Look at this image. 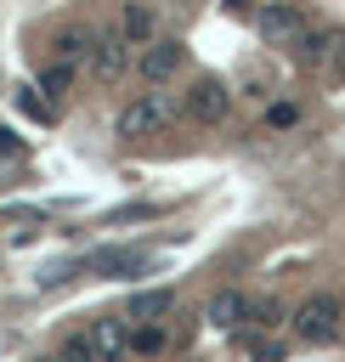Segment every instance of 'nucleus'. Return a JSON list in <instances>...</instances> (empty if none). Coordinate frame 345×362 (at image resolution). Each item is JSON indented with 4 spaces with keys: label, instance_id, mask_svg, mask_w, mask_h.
Segmentation results:
<instances>
[{
    "label": "nucleus",
    "instance_id": "obj_1",
    "mask_svg": "<svg viewBox=\"0 0 345 362\" xmlns=\"http://www.w3.org/2000/svg\"><path fill=\"white\" fill-rule=\"evenodd\" d=\"M175 119H181V102H175V96H164V90H141V96H130V102L119 107L113 130H119L124 141H141V136H164Z\"/></svg>",
    "mask_w": 345,
    "mask_h": 362
},
{
    "label": "nucleus",
    "instance_id": "obj_2",
    "mask_svg": "<svg viewBox=\"0 0 345 362\" xmlns=\"http://www.w3.org/2000/svg\"><path fill=\"white\" fill-rule=\"evenodd\" d=\"M288 322H294V334L305 345H334L339 328H345V300L339 294H311V300H300V311Z\"/></svg>",
    "mask_w": 345,
    "mask_h": 362
},
{
    "label": "nucleus",
    "instance_id": "obj_3",
    "mask_svg": "<svg viewBox=\"0 0 345 362\" xmlns=\"http://www.w3.org/2000/svg\"><path fill=\"white\" fill-rule=\"evenodd\" d=\"M85 272L124 283V277L153 272V249H141V243H102V249H90V255H85Z\"/></svg>",
    "mask_w": 345,
    "mask_h": 362
},
{
    "label": "nucleus",
    "instance_id": "obj_4",
    "mask_svg": "<svg viewBox=\"0 0 345 362\" xmlns=\"http://www.w3.org/2000/svg\"><path fill=\"white\" fill-rule=\"evenodd\" d=\"M255 28H260V40H266V45H300V40L311 34L305 11H300V6H288V0L260 6V11H255Z\"/></svg>",
    "mask_w": 345,
    "mask_h": 362
},
{
    "label": "nucleus",
    "instance_id": "obj_5",
    "mask_svg": "<svg viewBox=\"0 0 345 362\" xmlns=\"http://www.w3.org/2000/svg\"><path fill=\"white\" fill-rule=\"evenodd\" d=\"M181 113L198 119V124H221V119L232 113V90H226L215 74H198V79L187 85V96H181Z\"/></svg>",
    "mask_w": 345,
    "mask_h": 362
},
{
    "label": "nucleus",
    "instance_id": "obj_6",
    "mask_svg": "<svg viewBox=\"0 0 345 362\" xmlns=\"http://www.w3.org/2000/svg\"><path fill=\"white\" fill-rule=\"evenodd\" d=\"M90 74H96V85H119V79L130 74V40H124L119 28L96 34V45H90Z\"/></svg>",
    "mask_w": 345,
    "mask_h": 362
},
{
    "label": "nucleus",
    "instance_id": "obj_7",
    "mask_svg": "<svg viewBox=\"0 0 345 362\" xmlns=\"http://www.w3.org/2000/svg\"><path fill=\"white\" fill-rule=\"evenodd\" d=\"M181 62H187V45H181V40H153V45H141L136 74H141L147 85H164V79H175Z\"/></svg>",
    "mask_w": 345,
    "mask_h": 362
},
{
    "label": "nucleus",
    "instance_id": "obj_8",
    "mask_svg": "<svg viewBox=\"0 0 345 362\" xmlns=\"http://www.w3.org/2000/svg\"><path fill=\"white\" fill-rule=\"evenodd\" d=\"M85 339H90L96 362H124V356H130V328H124V317H96V322L85 328Z\"/></svg>",
    "mask_w": 345,
    "mask_h": 362
},
{
    "label": "nucleus",
    "instance_id": "obj_9",
    "mask_svg": "<svg viewBox=\"0 0 345 362\" xmlns=\"http://www.w3.org/2000/svg\"><path fill=\"white\" fill-rule=\"evenodd\" d=\"M204 317H209V328H243V322H249V294H243V288H221V294L204 305Z\"/></svg>",
    "mask_w": 345,
    "mask_h": 362
},
{
    "label": "nucleus",
    "instance_id": "obj_10",
    "mask_svg": "<svg viewBox=\"0 0 345 362\" xmlns=\"http://www.w3.org/2000/svg\"><path fill=\"white\" fill-rule=\"evenodd\" d=\"M153 28H158L153 6H141V0H124V11H119V34H124L130 45H153Z\"/></svg>",
    "mask_w": 345,
    "mask_h": 362
},
{
    "label": "nucleus",
    "instance_id": "obj_11",
    "mask_svg": "<svg viewBox=\"0 0 345 362\" xmlns=\"http://www.w3.org/2000/svg\"><path fill=\"white\" fill-rule=\"evenodd\" d=\"M170 305H175V294H170V288H141V294H130L124 317H130V322L141 328V322H158V317H164Z\"/></svg>",
    "mask_w": 345,
    "mask_h": 362
},
{
    "label": "nucleus",
    "instance_id": "obj_12",
    "mask_svg": "<svg viewBox=\"0 0 345 362\" xmlns=\"http://www.w3.org/2000/svg\"><path fill=\"white\" fill-rule=\"evenodd\" d=\"M90 45H96V34H85V28H62L57 40H51V51H57V62H90Z\"/></svg>",
    "mask_w": 345,
    "mask_h": 362
},
{
    "label": "nucleus",
    "instance_id": "obj_13",
    "mask_svg": "<svg viewBox=\"0 0 345 362\" xmlns=\"http://www.w3.org/2000/svg\"><path fill=\"white\" fill-rule=\"evenodd\" d=\"M164 345H170V334H164L158 322H141V328H130V351H136V356H158Z\"/></svg>",
    "mask_w": 345,
    "mask_h": 362
},
{
    "label": "nucleus",
    "instance_id": "obj_14",
    "mask_svg": "<svg viewBox=\"0 0 345 362\" xmlns=\"http://www.w3.org/2000/svg\"><path fill=\"white\" fill-rule=\"evenodd\" d=\"M68 85H74V62H51V68L40 74V90H45V102H57Z\"/></svg>",
    "mask_w": 345,
    "mask_h": 362
},
{
    "label": "nucleus",
    "instance_id": "obj_15",
    "mask_svg": "<svg viewBox=\"0 0 345 362\" xmlns=\"http://www.w3.org/2000/svg\"><path fill=\"white\" fill-rule=\"evenodd\" d=\"M322 79H328V85H345V28H334V40H328V62H322Z\"/></svg>",
    "mask_w": 345,
    "mask_h": 362
},
{
    "label": "nucleus",
    "instance_id": "obj_16",
    "mask_svg": "<svg viewBox=\"0 0 345 362\" xmlns=\"http://www.w3.org/2000/svg\"><path fill=\"white\" fill-rule=\"evenodd\" d=\"M328 40H334V34H305V40L294 45V57H300L305 68H322V62H328Z\"/></svg>",
    "mask_w": 345,
    "mask_h": 362
},
{
    "label": "nucleus",
    "instance_id": "obj_17",
    "mask_svg": "<svg viewBox=\"0 0 345 362\" xmlns=\"http://www.w3.org/2000/svg\"><path fill=\"white\" fill-rule=\"evenodd\" d=\"M283 317H288L283 300H271V294H266V300H249V322H255V328H277Z\"/></svg>",
    "mask_w": 345,
    "mask_h": 362
},
{
    "label": "nucleus",
    "instance_id": "obj_18",
    "mask_svg": "<svg viewBox=\"0 0 345 362\" xmlns=\"http://www.w3.org/2000/svg\"><path fill=\"white\" fill-rule=\"evenodd\" d=\"M238 345H243L255 362H283V345H271V339H260V334H238Z\"/></svg>",
    "mask_w": 345,
    "mask_h": 362
},
{
    "label": "nucleus",
    "instance_id": "obj_19",
    "mask_svg": "<svg viewBox=\"0 0 345 362\" xmlns=\"http://www.w3.org/2000/svg\"><path fill=\"white\" fill-rule=\"evenodd\" d=\"M57 362H96V351H90V339H85V334H68V339H62V351H57Z\"/></svg>",
    "mask_w": 345,
    "mask_h": 362
},
{
    "label": "nucleus",
    "instance_id": "obj_20",
    "mask_svg": "<svg viewBox=\"0 0 345 362\" xmlns=\"http://www.w3.org/2000/svg\"><path fill=\"white\" fill-rule=\"evenodd\" d=\"M147 215H164V204H124V209L107 215V226H119V221H147Z\"/></svg>",
    "mask_w": 345,
    "mask_h": 362
},
{
    "label": "nucleus",
    "instance_id": "obj_21",
    "mask_svg": "<svg viewBox=\"0 0 345 362\" xmlns=\"http://www.w3.org/2000/svg\"><path fill=\"white\" fill-rule=\"evenodd\" d=\"M17 107H23V113H34V119H57V107H51L45 96H34V90H17Z\"/></svg>",
    "mask_w": 345,
    "mask_h": 362
},
{
    "label": "nucleus",
    "instance_id": "obj_22",
    "mask_svg": "<svg viewBox=\"0 0 345 362\" xmlns=\"http://www.w3.org/2000/svg\"><path fill=\"white\" fill-rule=\"evenodd\" d=\"M294 119H300L294 102H271V107H266V124H271V130H283V124H294Z\"/></svg>",
    "mask_w": 345,
    "mask_h": 362
},
{
    "label": "nucleus",
    "instance_id": "obj_23",
    "mask_svg": "<svg viewBox=\"0 0 345 362\" xmlns=\"http://www.w3.org/2000/svg\"><path fill=\"white\" fill-rule=\"evenodd\" d=\"M0 158H23V141H17L6 124H0Z\"/></svg>",
    "mask_w": 345,
    "mask_h": 362
},
{
    "label": "nucleus",
    "instance_id": "obj_24",
    "mask_svg": "<svg viewBox=\"0 0 345 362\" xmlns=\"http://www.w3.org/2000/svg\"><path fill=\"white\" fill-rule=\"evenodd\" d=\"M221 6H226V11H232V17H249V11H260V6H255V0H221Z\"/></svg>",
    "mask_w": 345,
    "mask_h": 362
},
{
    "label": "nucleus",
    "instance_id": "obj_25",
    "mask_svg": "<svg viewBox=\"0 0 345 362\" xmlns=\"http://www.w3.org/2000/svg\"><path fill=\"white\" fill-rule=\"evenodd\" d=\"M34 362H57V356H34Z\"/></svg>",
    "mask_w": 345,
    "mask_h": 362
}]
</instances>
